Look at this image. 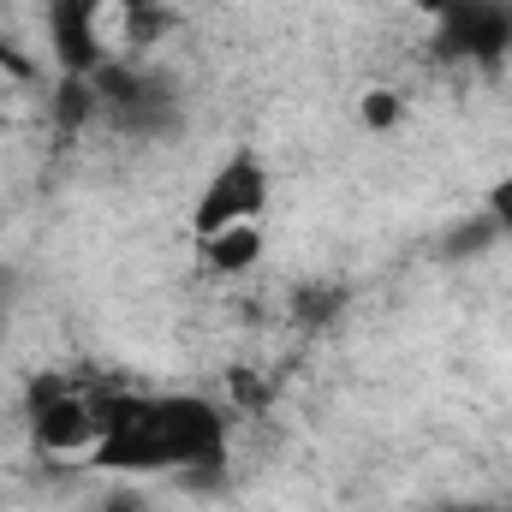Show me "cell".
<instances>
[{
    "label": "cell",
    "mask_w": 512,
    "mask_h": 512,
    "mask_svg": "<svg viewBox=\"0 0 512 512\" xmlns=\"http://www.w3.org/2000/svg\"><path fill=\"white\" fill-rule=\"evenodd\" d=\"M191 256H197V268L209 280L239 286V280H251L256 268H262V256H268V221H239V227L203 233V239H191Z\"/></svg>",
    "instance_id": "obj_3"
},
{
    "label": "cell",
    "mask_w": 512,
    "mask_h": 512,
    "mask_svg": "<svg viewBox=\"0 0 512 512\" xmlns=\"http://www.w3.org/2000/svg\"><path fill=\"white\" fill-rule=\"evenodd\" d=\"M102 512H143V507H137V501H108Z\"/></svg>",
    "instance_id": "obj_8"
},
{
    "label": "cell",
    "mask_w": 512,
    "mask_h": 512,
    "mask_svg": "<svg viewBox=\"0 0 512 512\" xmlns=\"http://www.w3.org/2000/svg\"><path fill=\"white\" fill-rule=\"evenodd\" d=\"M221 411L191 393H126L114 399V423L102 435L96 471H126V477H155V471H191L221 453Z\"/></svg>",
    "instance_id": "obj_1"
},
{
    "label": "cell",
    "mask_w": 512,
    "mask_h": 512,
    "mask_svg": "<svg viewBox=\"0 0 512 512\" xmlns=\"http://www.w3.org/2000/svg\"><path fill=\"white\" fill-rule=\"evenodd\" d=\"M358 126L387 137V131L405 126V90H393V84H370V90H358Z\"/></svg>",
    "instance_id": "obj_4"
},
{
    "label": "cell",
    "mask_w": 512,
    "mask_h": 512,
    "mask_svg": "<svg viewBox=\"0 0 512 512\" xmlns=\"http://www.w3.org/2000/svg\"><path fill=\"white\" fill-rule=\"evenodd\" d=\"M0 78H12V84H30V78H36V60H30V48L6 30V18H0Z\"/></svg>",
    "instance_id": "obj_5"
},
{
    "label": "cell",
    "mask_w": 512,
    "mask_h": 512,
    "mask_svg": "<svg viewBox=\"0 0 512 512\" xmlns=\"http://www.w3.org/2000/svg\"><path fill=\"white\" fill-rule=\"evenodd\" d=\"M489 221H495L501 233H512V173H501V179L489 185Z\"/></svg>",
    "instance_id": "obj_6"
},
{
    "label": "cell",
    "mask_w": 512,
    "mask_h": 512,
    "mask_svg": "<svg viewBox=\"0 0 512 512\" xmlns=\"http://www.w3.org/2000/svg\"><path fill=\"white\" fill-rule=\"evenodd\" d=\"M459 6H471V0H411V12H423L429 24H441V18H453Z\"/></svg>",
    "instance_id": "obj_7"
},
{
    "label": "cell",
    "mask_w": 512,
    "mask_h": 512,
    "mask_svg": "<svg viewBox=\"0 0 512 512\" xmlns=\"http://www.w3.org/2000/svg\"><path fill=\"white\" fill-rule=\"evenodd\" d=\"M268 167H262V155L251 149H239V155H227L209 179H203V191H197V203H191V239H203V233H221V227H239V221H268Z\"/></svg>",
    "instance_id": "obj_2"
}]
</instances>
